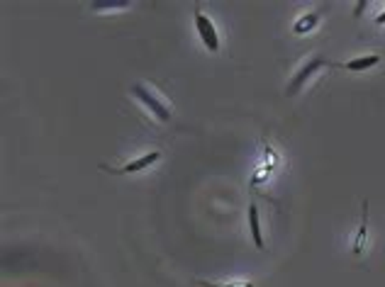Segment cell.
Returning <instances> with one entry per match:
<instances>
[{"label": "cell", "instance_id": "obj_9", "mask_svg": "<svg viewBox=\"0 0 385 287\" xmlns=\"http://www.w3.org/2000/svg\"><path fill=\"white\" fill-rule=\"evenodd\" d=\"M195 285L200 287H254L251 283H234V285H219V283H208V280H195Z\"/></svg>", "mask_w": 385, "mask_h": 287}, {"label": "cell", "instance_id": "obj_6", "mask_svg": "<svg viewBox=\"0 0 385 287\" xmlns=\"http://www.w3.org/2000/svg\"><path fill=\"white\" fill-rule=\"evenodd\" d=\"M383 61L381 54H366V56H356V59L346 61V64H339L344 71H351V74H358V71H371L373 66H378Z\"/></svg>", "mask_w": 385, "mask_h": 287}, {"label": "cell", "instance_id": "obj_4", "mask_svg": "<svg viewBox=\"0 0 385 287\" xmlns=\"http://www.w3.org/2000/svg\"><path fill=\"white\" fill-rule=\"evenodd\" d=\"M161 158V151H149V153H142L140 158H135V161L125 163V166L115 168V166H105V163H100V171L110 173V176H132V173H142L147 171L149 166H154V163Z\"/></svg>", "mask_w": 385, "mask_h": 287}, {"label": "cell", "instance_id": "obj_5", "mask_svg": "<svg viewBox=\"0 0 385 287\" xmlns=\"http://www.w3.org/2000/svg\"><path fill=\"white\" fill-rule=\"evenodd\" d=\"M246 219H249V234L254 239V246L256 248L264 251V234H261V214H259V207L256 202H249V209H246Z\"/></svg>", "mask_w": 385, "mask_h": 287}, {"label": "cell", "instance_id": "obj_8", "mask_svg": "<svg viewBox=\"0 0 385 287\" xmlns=\"http://www.w3.org/2000/svg\"><path fill=\"white\" fill-rule=\"evenodd\" d=\"M366 232H368V202L363 200V222H361V227H358V232H356V241H353V253H361V248H363V241H366Z\"/></svg>", "mask_w": 385, "mask_h": 287}, {"label": "cell", "instance_id": "obj_7", "mask_svg": "<svg viewBox=\"0 0 385 287\" xmlns=\"http://www.w3.org/2000/svg\"><path fill=\"white\" fill-rule=\"evenodd\" d=\"M322 15H325V10H315V13H310V15H305V18H300L295 22V27H292V32H295V34L312 32V29L317 27V22L322 20Z\"/></svg>", "mask_w": 385, "mask_h": 287}, {"label": "cell", "instance_id": "obj_2", "mask_svg": "<svg viewBox=\"0 0 385 287\" xmlns=\"http://www.w3.org/2000/svg\"><path fill=\"white\" fill-rule=\"evenodd\" d=\"M193 22H195V32L200 37V44L210 51V54H217L219 51V34H217V27L215 22L203 13L200 3H195V10H193Z\"/></svg>", "mask_w": 385, "mask_h": 287}, {"label": "cell", "instance_id": "obj_1", "mask_svg": "<svg viewBox=\"0 0 385 287\" xmlns=\"http://www.w3.org/2000/svg\"><path fill=\"white\" fill-rule=\"evenodd\" d=\"M130 95L135 97L137 102H140L142 107L149 112V115L154 117L156 122H161V125H166V122H171L173 112H171V105H168L166 100H163L161 95L156 93V90L151 88V85L147 83H135L130 88Z\"/></svg>", "mask_w": 385, "mask_h": 287}, {"label": "cell", "instance_id": "obj_3", "mask_svg": "<svg viewBox=\"0 0 385 287\" xmlns=\"http://www.w3.org/2000/svg\"><path fill=\"white\" fill-rule=\"evenodd\" d=\"M325 66H339V64H332V61H327L322 54H315L310 61H307L305 66H300V71H297V74L290 78V83L285 85V95H288V97H295L302 88H305L307 83H310L312 76H315L320 69H325Z\"/></svg>", "mask_w": 385, "mask_h": 287}]
</instances>
